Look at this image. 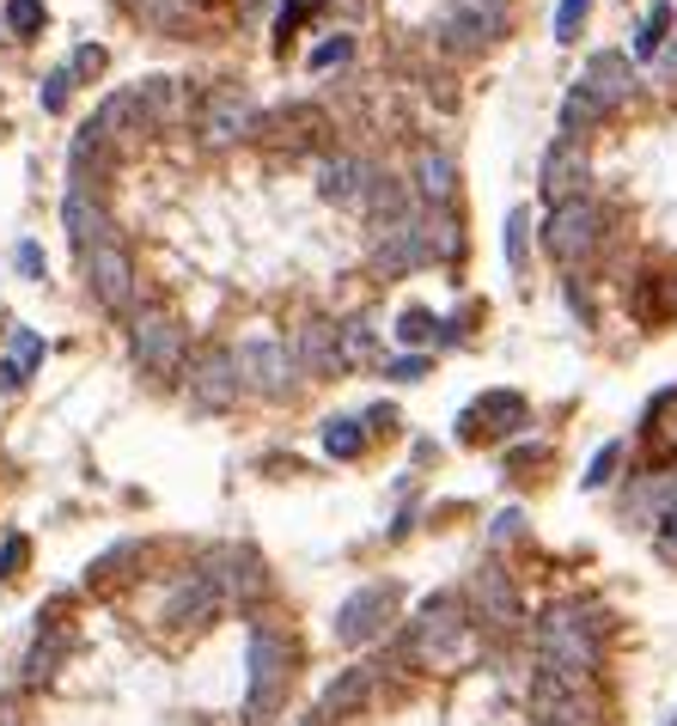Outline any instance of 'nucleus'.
<instances>
[{"mask_svg": "<svg viewBox=\"0 0 677 726\" xmlns=\"http://www.w3.org/2000/svg\"><path fill=\"white\" fill-rule=\"evenodd\" d=\"M538 660H543V672H562V678L586 684L604 665V623L574 599L550 604L538 623Z\"/></svg>", "mask_w": 677, "mask_h": 726, "instance_id": "1", "label": "nucleus"}, {"mask_svg": "<svg viewBox=\"0 0 677 726\" xmlns=\"http://www.w3.org/2000/svg\"><path fill=\"white\" fill-rule=\"evenodd\" d=\"M287 678H293V648L275 623H257L250 629V684H245V721L262 726L269 714L281 709L287 696Z\"/></svg>", "mask_w": 677, "mask_h": 726, "instance_id": "2", "label": "nucleus"}, {"mask_svg": "<svg viewBox=\"0 0 677 726\" xmlns=\"http://www.w3.org/2000/svg\"><path fill=\"white\" fill-rule=\"evenodd\" d=\"M128 348H135V360L153 372V379H177V372H184V324H177L171 311H135Z\"/></svg>", "mask_w": 677, "mask_h": 726, "instance_id": "3", "label": "nucleus"}, {"mask_svg": "<svg viewBox=\"0 0 677 726\" xmlns=\"http://www.w3.org/2000/svg\"><path fill=\"white\" fill-rule=\"evenodd\" d=\"M599 232H604V214L599 201H562L550 214V226H543V245H550L555 263H580V257H592L599 250Z\"/></svg>", "mask_w": 677, "mask_h": 726, "instance_id": "4", "label": "nucleus"}, {"mask_svg": "<svg viewBox=\"0 0 677 726\" xmlns=\"http://www.w3.org/2000/svg\"><path fill=\"white\" fill-rule=\"evenodd\" d=\"M238 379H245V391H257V397H287L293 379H299V367H293V348L275 336H250L245 348H238Z\"/></svg>", "mask_w": 677, "mask_h": 726, "instance_id": "5", "label": "nucleus"}, {"mask_svg": "<svg viewBox=\"0 0 677 726\" xmlns=\"http://www.w3.org/2000/svg\"><path fill=\"white\" fill-rule=\"evenodd\" d=\"M391 611H397V587H391V580L360 587L355 599L336 611V641H342V648H367V641H379L385 623H391Z\"/></svg>", "mask_w": 677, "mask_h": 726, "instance_id": "6", "label": "nucleus"}, {"mask_svg": "<svg viewBox=\"0 0 677 726\" xmlns=\"http://www.w3.org/2000/svg\"><path fill=\"white\" fill-rule=\"evenodd\" d=\"M464 611L452 599H428L421 604V617H416V629H409V660L416 665H428V660H446V653H458V641H464Z\"/></svg>", "mask_w": 677, "mask_h": 726, "instance_id": "7", "label": "nucleus"}, {"mask_svg": "<svg viewBox=\"0 0 677 726\" xmlns=\"http://www.w3.org/2000/svg\"><path fill=\"white\" fill-rule=\"evenodd\" d=\"M525 421H531V403H525L519 391H482V397L464 409L458 440H507V433L525 428Z\"/></svg>", "mask_w": 677, "mask_h": 726, "instance_id": "8", "label": "nucleus"}, {"mask_svg": "<svg viewBox=\"0 0 677 726\" xmlns=\"http://www.w3.org/2000/svg\"><path fill=\"white\" fill-rule=\"evenodd\" d=\"M79 263H86V281H93L98 306H110V311H128V306H135V263H128V250L116 245V238L93 245Z\"/></svg>", "mask_w": 677, "mask_h": 726, "instance_id": "9", "label": "nucleus"}, {"mask_svg": "<svg viewBox=\"0 0 677 726\" xmlns=\"http://www.w3.org/2000/svg\"><path fill=\"white\" fill-rule=\"evenodd\" d=\"M257 128V104H250L245 86H214L201 98V140L208 147H226V140H245Z\"/></svg>", "mask_w": 677, "mask_h": 726, "instance_id": "10", "label": "nucleus"}, {"mask_svg": "<svg viewBox=\"0 0 677 726\" xmlns=\"http://www.w3.org/2000/svg\"><path fill=\"white\" fill-rule=\"evenodd\" d=\"M428 263V232H421L416 214L403 220H385L379 226V238H372V269L379 275H409V269Z\"/></svg>", "mask_w": 677, "mask_h": 726, "instance_id": "11", "label": "nucleus"}, {"mask_svg": "<svg viewBox=\"0 0 677 726\" xmlns=\"http://www.w3.org/2000/svg\"><path fill=\"white\" fill-rule=\"evenodd\" d=\"M372 184H379V165L360 153H336L318 165V196L336 201V208H367Z\"/></svg>", "mask_w": 677, "mask_h": 726, "instance_id": "12", "label": "nucleus"}, {"mask_svg": "<svg viewBox=\"0 0 677 726\" xmlns=\"http://www.w3.org/2000/svg\"><path fill=\"white\" fill-rule=\"evenodd\" d=\"M470 604H477V623H489V629H519L525 623L519 592H513V580L494 568V562H482V568L470 574Z\"/></svg>", "mask_w": 677, "mask_h": 726, "instance_id": "13", "label": "nucleus"}, {"mask_svg": "<svg viewBox=\"0 0 677 726\" xmlns=\"http://www.w3.org/2000/svg\"><path fill=\"white\" fill-rule=\"evenodd\" d=\"M538 184H543V196H550L555 208L586 196V184H592V165H586V147H580V140H555L550 153H543Z\"/></svg>", "mask_w": 677, "mask_h": 726, "instance_id": "14", "label": "nucleus"}, {"mask_svg": "<svg viewBox=\"0 0 677 726\" xmlns=\"http://www.w3.org/2000/svg\"><path fill=\"white\" fill-rule=\"evenodd\" d=\"M238 391H245V379H238V360H232L226 348H208V355L189 367V397H196V409H232Z\"/></svg>", "mask_w": 677, "mask_h": 726, "instance_id": "15", "label": "nucleus"}, {"mask_svg": "<svg viewBox=\"0 0 677 726\" xmlns=\"http://www.w3.org/2000/svg\"><path fill=\"white\" fill-rule=\"evenodd\" d=\"M220 604H226V592H220L214 580L196 568V574H184V580L171 587V599H165V611H159V617H165L171 629H201V623L214 617Z\"/></svg>", "mask_w": 677, "mask_h": 726, "instance_id": "16", "label": "nucleus"}, {"mask_svg": "<svg viewBox=\"0 0 677 726\" xmlns=\"http://www.w3.org/2000/svg\"><path fill=\"white\" fill-rule=\"evenodd\" d=\"M201 574H208L226 599H238V604L257 599V592L269 587V580H262V562L250 556V550H214V556L201 562Z\"/></svg>", "mask_w": 677, "mask_h": 726, "instance_id": "17", "label": "nucleus"}, {"mask_svg": "<svg viewBox=\"0 0 677 726\" xmlns=\"http://www.w3.org/2000/svg\"><path fill=\"white\" fill-rule=\"evenodd\" d=\"M62 226H67V238L79 245V257L93 245H104V238H116V226H110V214H104V201H98V189H67V201H62Z\"/></svg>", "mask_w": 677, "mask_h": 726, "instance_id": "18", "label": "nucleus"}, {"mask_svg": "<svg viewBox=\"0 0 677 726\" xmlns=\"http://www.w3.org/2000/svg\"><path fill=\"white\" fill-rule=\"evenodd\" d=\"M580 86H586L592 98H599L604 110L629 104V93H635V67H629V56H616V49H599V56L586 62Z\"/></svg>", "mask_w": 677, "mask_h": 726, "instance_id": "19", "label": "nucleus"}, {"mask_svg": "<svg viewBox=\"0 0 677 726\" xmlns=\"http://www.w3.org/2000/svg\"><path fill=\"white\" fill-rule=\"evenodd\" d=\"M372 684H379V665H348V672H336V678L323 684V696H318V714L323 721H342V714L367 709Z\"/></svg>", "mask_w": 677, "mask_h": 726, "instance_id": "20", "label": "nucleus"}, {"mask_svg": "<svg viewBox=\"0 0 677 726\" xmlns=\"http://www.w3.org/2000/svg\"><path fill=\"white\" fill-rule=\"evenodd\" d=\"M293 367L306 372V379H330L342 372V348H336V330L330 324H306L293 336Z\"/></svg>", "mask_w": 677, "mask_h": 726, "instance_id": "21", "label": "nucleus"}, {"mask_svg": "<svg viewBox=\"0 0 677 726\" xmlns=\"http://www.w3.org/2000/svg\"><path fill=\"white\" fill-rule=\"evenodd\" d=\"M416 189L428 201H452V196H458V165H452L446 153L421 147V153H416Z\"/></svg>", "mask_w": 677, "mask_h": 726, "instance_id": "22", "label": "nucleus"}, {"mask_svg": "<svg viewBox=\"0 0 677 726\" xmlns=\"http://www.w3.org/2000/svg\"><path fill=\"white\" fill-rule=\"evenodd\" d=\"M604 116H611V110H604L599 98H592V93L580 86V79H574V93L562 98V140H580L586 128H592V123H604Z\"/></svg>", "mask_w": 677, "mask_h": 726, "instance_id": "23", "label": "nucleus"}, {"mask_svg": "<svg viewBox=\"0 0 677 726\" xmlns=\"http://www.w3.org/2000/svg\"><path fill=\"white\" fill-rule=\"evenodd\" d=\"M323 452H330V458H360V452H367V428H360L355 416H330L323 421Z\"/></svg>", "mask_w": 677, "mask_h": 726, "instance_id": "24", "label": "nucleus"}, {"mask_svg": "<svg viewBox=\"0 0 677 726\" xmlns=\"http://www.w3.org/2000/svg\"><path fill=\"white\" fill-rule=\"evenodd\" d=\"M433 336H446V324H440L428 306H409V311L397 318V342H403V348H428Z\"/></svg>", "mask_w": 677, "mask_h": 726, "instance_id": "25", "label": "nucleus"}, {"mask_svg": "<svg viewBox=\"0 0 677 726\" xmlns=\"http://www.w3.org/2000/svg\"><path fill=\"white\" fill-rule=\"evenodd\" d=\"M7 367H13L19 379H32V372L44 367V336H37V330H13V336H7Z\"/></svg>", "mask_w": 677, "mask_h": 726, "instance_id": "26", "label": "nucleus"}, {"mask_svg": "<svg viewBox=\"0 0 677 726\" xmlns=\"http://www.w3.org/2000/svg\"><path fill=\"white\" fill-rule=\"evenodd\" d=\"M62 653H67L62 635H44V641L25 653V678H32V684H49V678H56V665H62Z\"/></svg>", "mask_w": 677, "mask_h": 726, "instance_id": "27", "label": "nucleus"}, {"mask_svg": "<svg viewBox=\"0 0 677 726\" xmlns=\"http://www.w3.org/2000/svg\"><path fill=\"white\" fill-rule=\"evenodd\" d=\"M665 32H672V7H665V0H653V7H647V19H641V37H635V56H660Z\"/></svg>", "mask_w": 677, "mask_h": 726, "instance_id": "28", "label": "nucleus"}, {"mask_svg": "<svg viewBox=\"0 0 677 726\" xmlns=\"http://www.w3.org/2000/svg\"><path fill=\"white\" fill-rule=\"evenodd\" d=\"M336 348H342V367H360V360H372V324H367V318L342 324V330H336Z\"/></svg>", "mask_w": 677, "mask_h": 726, "instance_id": "29", "label": "nucleus"}, {"mask_svg": "<svg viewBox=\"0 0 677 726\" xmlns=\"http://www.w3.org/2000/svg\"><path fill=\"white\" fill-rule=\"evenodd\" d=\"M44 0H7V25H13L19 37H37L44 32Z\"/></svg>", "mask_w": 677, "mask_h": 726, "instance_id": "30", "label": "nucleus"}, {"mask_svg": "<svg viewBox=\"0 0 677 726\" xmlns=\"http://www.w3.org/2000/svg\"><path fill=\"white\" fill-rule=\"evenodd\" d=\"M128 13H140L147 25H177L189 7H184V0H128Z\"/></svg>", "mask_w": 677, "mask_h": 726, "instance_id": "31", "label": "nucleus"}, {"mask_svg": "<svg viewBox=\"0 0 677 726\" xmlns=\"http://www.w3.org/2000/svg\"><path fill=\"white\" fill-rule=\"evenodd\" d=\"M586 13H592V0H562V7H555V37H562V44H574V37H580V25H586Z\"/></svg>", "mask_w": 677, "mask_h": 726, "instance_id": "32", "label": "nucleus"}, {"mask_svg": "<svg viewBox=\"0 0 677 726\" xmlns=\"http://www.w3.org/2000/svg\"><path fill=\"white\" fill-rule=\"evenodd\" d=\"M348 56H355V37H330V44H318L311 49V67H336V62H348Z\"/></svg>", "mask_w": 677, "mask_h": 726, "instance_id": "33", "label": "nucleus"}, {"mask_svg": "<svg viewBox=\"0 0 677 726\" xmlns=\"http://www.w3.org/2000/svg\"><path fill=\"white\" fill-rule=\"evenodd\" d=\"M67 93H74V67H56V74L44 79V110H62Z\"/></svg>", "mask_w": 677, "mask_h": 726, "instance_id": "34", "label": "nucleus"}, {"mask_svg": "<svg viewBox=\"0 0 677 726\" xmlns=\"http://www.w3.org/2000/svg\"><path fill=\"white\" fill-rule=\"evenodd\" d=\"M616 458H623V446H616V440H611V446H604L599 452V458H592V470H586V489H604V482H611V470H616Z\"/></svg>", "mask_w": 677, "mask_h": 726, "instance_id": "35", "label": "nucleus"}, {"mask_svg": "<svg viewBox=\"0 0 677 726\" xmlns=\"http://www.w3.org/2000/svg\"><path fill=\"white\" fill-rule=\"evenodd\" d=\"M25 556H32V550H25V538H7V543H0V580H13V568H25Z\"/></svg>", "mask_w": 677, "mask_h": 726, "instance_id": "36", "label": "nucleus"}, {"mask_svg": "<svg viewBox=\"0 0 677 726\" xmlns=\"http://www.w3.org/2000/svg\"><path fill=\"white\" fill-rule=\"evenodd\" d=\"M318 7H323V0H287V7H281V19H275V32L287 37L293 25H299V19H306V13H318Z\"/></svg>", "mask_w": 677, "mask_h": 726, "instance_id": "37", "label": "nucleus"}, {"mask_svg": "<svg viewBox=\"0 0 677 726\" xmlns=\"http://www.w3.org/2000/svg\"><path fill=\"white\" fill-rule=\"evenodd\" d=\"M507 263H525V214H507Z\"/></svg>", "mask_w": 677, "mask_h": 726, "instance_id": "38", "label": "nucleus"}, {"mask_svg": "<svg viewBox=\"0 0 677 726\" xmlns=\"http://www.w3.org/2000/svg\"><path fill=\"white\" fill-rule=\"evenodd\" d=\"M98 67H104V49H98V44H86V49H79V56H74V79L98 74Z\"/></svg>", "mask_w": 677, "mask_h": 726, "instance_id": "39", "label": "nucleus"}, {"mask_svg": "<svg viewBox=\"0 0 677 726\" xmlns=\"http://www.w3.org/2000/svg\"><path fill=\"white\" fill-rule=\"evenodd\" d=\"M391 379H421V372H428V355H403V360H391Z\"/></svg>", "mask_w": 677, "mask_h": 726, "instance_id": "40", "label": "nucleus"}, {"mask_svg": "<svg viewBox=\"0 0 677 726\" xmlns=\"http://www.w3.org/2000/svg\"><path fill=\"white\" fill-rule=\"evenodd\" d=\"M660 526H665V531H660V556H665V562H677V507L665 513Z\"/></svg>", "mask_w": 677, "mask_h": 726, "instance_id": "41", "label": "nucleus"}, {"mask_svg": "<svg viewBox=\"0 0 677 726\" xmlns=\"http://www.w3.org/2000/svg\"><path fill=\"white\" fill-rule=\"evenodd\" d=\"M19 269H25V275H44V250H37V245H19Z\"/></svg>", "mask_w": 677, "mask_h": 726, "instance_id": "42", "label": "nucleus"}, {"mask_svg": "<svg viewBox=\"0 0 677 726\" xmlns=\"http://www.w3.org/2000/svg\"><path fill=\"white\" fill-rule=\"evenodd\" d=\"M513 531H519V513H501V519H494V543H507Z\"/></svg>", "mask_w": 677, "mask_h": 726, "instance_id": "43", "label": "nucleus"}, {"mask_svg": "<svg viewBox=\"0 0 677 726\" xmlns=\"http://www.w3.org/2000/svg\"><path fill=\"white\" fill-rule=\"evenodd\" d=\"M660 74H665V79H677V37L660 49Z\"/></svg>", "mask_w": 677, "mask_h": 726, "instance_id": "44", "label": "nucleus"}, {"mask_svg": "<svg viewBox=\"0 0 677 726\" xmlns=\"http://www.w3.org/2000/svg\"><path fill=\"white\" fill-rule=\"evenodd\" d=\"M19 385H25V379H19V372L7 367V360H0V391H19Z\"/></svg>", "mask_w": 677, "mask_h": 726, "instance_id": "45", "label": "nucleus"}, {"mask_svg": "<svg viewBox=\"0 0 677 726\" xmlns=\"http://www.w3.org/2000/svg\"><path fill=\"white\" fill-rule=\"evenodd\" d=\"M0 726H19V709H13V702H0Z\"/></svg>", "mask_w": 677, "mask_h": 726, "instance_id": "46", "label": "nucleus"}, {"mask_svg": "<svg viewBox=\"0 0 677 726\" xmlns=\"http://www.w3.org/2000/svg\"><path fill=\"white\" fill-rule=\"evenodd\" d=\"M665 306H672V311H677V281H672V294H665Z\"/></svg>", "mask_w": 677, "mask_h": 726, "instance_id": "47", "label": "nucleus"}, {"mask_svg": "<svg viewBox=\"0 0 677 726\" xmlns=\"http://www.w3.org/2000/svg\"><path fill=\"white\" fill-rule=\"evenodd\" d=\"M489 7H501V0H489Z\"/></svg>", "mask_w": 677, "mask_h": 726, "instance_id": "48", "label": "nucleus"}, {"mask_svg": "<svg viewBox=\"0 0 677 726\" xmlns=\"http://www.w3.org/2000/svg\"><path fill=\"white\" fill-rule=\"evenodd\" d=\"M543 726H550V721H543Z\"/></svg>", "mask_w": 677, "mask_h": 726, "instance_id": "49", "label": "nucleus"}, {"mask_svg": "<svg viewBox=\"0 0 677 726\" xmlns=\"http://www.w3.org/2000/svg\"><path fill=\"white\" fill-rule=\"evenodd\" d=\"M672 726H677V721H672Z\"/></svg>", "mask_w": 677, "mask_h": 726, "instance_id": "50", "label": "nucleus"}]
</instances>
